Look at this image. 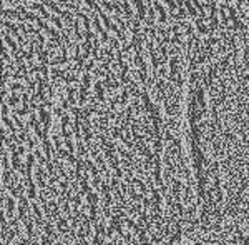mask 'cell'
Listing matches in <instances>:
<instances>
[{"label":"cell","mask_w":249,"mask_h":245,"mask_svg":"<svg viewBox=\"0 0 249 245\" xmlns=\"http://www.w3.org/2000/svg\"><path fill=\"white\" fill-rule=\"evenodd\" d=\"M2 245H249V0H2Z\"/></svg>","instance_id":"1"}]
</instances>
